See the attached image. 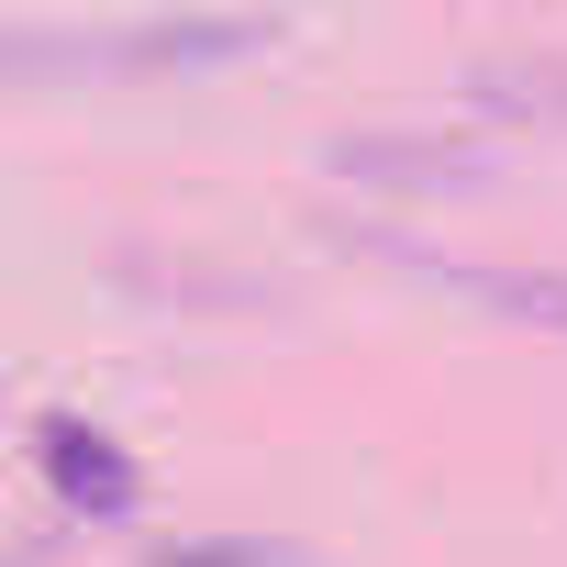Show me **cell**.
<instances>
[{
  "mask_svg": "<svg viewBox=\"0 0 567 567\" xmlns=\"http://www.w3.org/2000/svg\"><path fill=\"white\" fill-rule=\"evenodd\" d=\"M45 456H56V478H68V501H101V512H134V467L101 445V434H79V423H45Z\"/></svg>",
  "mask_w": 567,
  "mask_h": 567,
  "instance_id": "obj_1",
  "label": "cell"
},
{
  "mask_svg": "<svg viewBox=\"0 0 567 567\" xmlns=\"http://www.w3.org/2000/svg\"><path fill=\"white\" fill-rule=\"evenodd\" d=\"M456 278H467L478 301H501V312H523V323H556V334H567V278H545V267H534V278H523V267H456Z\"/></svg>",
  "mask_w": 567,
  "mask_h": 567,
  "instance_id": "obj_2",
  "label": "cell"
}]
</instances>
